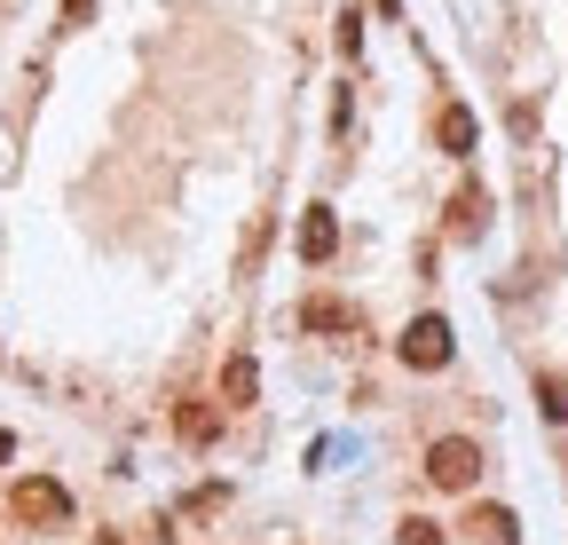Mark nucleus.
Instances as JSON below:
<instances>
[{
  "mask_svg": "<svg viewBox=\"0 0 568 545\" xmlns=\"http://www.w3.org/2000/svg\"><path fill=\"white\" fill-rule=\"evenodd\" d=\"M426 483H435V491H474V483H481V443H474V435L426 443Z\"/></svg>",
  "mask_w": 568,
  "mask_h": 545,
  "instance_id": "1",
  "label": "nucleus"
},
{
  "mask_svg": "<svg viewBox=\"0 0 568 545\" xmlns=\"http://www.w3.org/2000/svg\"><path fill=\"white\" fill-rule=\"evenodd\" d=\"M9 506H17V522H24V529H63V522H71V491H63V483H48V474H24Z\"/></svg>",
  "mask_w": 568,
  "mask_h": 545,
  "instance_id": "2",
  "label": "nucleus"
},
{
  "mask_svg": "<svg viewBox=\"0 0 568 545\" xmlns=\"http://www.w3.org/2000/svg\"><path fill=\"white\" fill-rule=\"evenodd\" d=\"M395 349H403L410 372H443V364H450V324H443V316H410Z\"/></svg>",
  "mask_w": 568,
  "mask_h": 545,
  "instance_id": "3",
  "label": "nucleus"
},
{
  "mask_svg": "<svg viewBox=\"0 0 568 545\" xmlns=\"http://www.w3.org/2000/svg\"><path fill=\"white\" fill-rule=\"evenodd\" d=\"M293 245H301V261H316V269H324V261L339 253V222H332V206H308V214H301V238H293Z\"/></svg>",
  "mask_w": 568,
  "mask_h": 545,
  "instance_id": "4",
  "label": "nucleus"
},
{
  "mask_svg": "<svg viewBox=\"0 0 568 545\" xmlns=\"http://www.w3.org/2000/svg\"><path fill=\"white\" fill-rule=\"evenodd\" d=\"M474 134H481V127H474V111H466V103H443V119H435V143H443L450 159H466V151H474Z\"/></svg>",
  "mask_w": 568,
  "mask_h": 545,
  "instance_id": "5",
  "label": "nucleus"
},
{
  "mask_svg": "<svg viewBox=\"0 0 568 545\" xmlns=\"http://www.w3.org/2000/svg\"><path fill=\"white\" fill-rule=\"evenodd\" d=\"M466 529H474L481 545H521V522H514L506 506H474V514H466Z\"/></svg>",
  "mask_w": 568,
  "mask_h": 545,
  "instance_id": "6",
  "label": "nucleus"
},
{
  "mask_svg": "<svg viewBox=\"0 0 568 545\" xmlns=\"http://www.w3.org/2000/svg\"><path fill=\"white\" fill-rule=\"evenodd\" d=\"M222 395H230L237 412H245V403L261 395V364H253V356H230V372H222Z\"/></svg>",
  "mask_w": 568,
  "mask_h": 545,
  "instance_id": "7",
  "label": "nucleus"
},
{
  "mask_svg": "<svg viewBox=\"0 0 568 545\" xmlns=\"http://www.w3.org/2000/svg\"><path fill=\"white\" fill-rule=\"evenodd\" d=\"M301 324H308V332H347L355 309H347V301H301Z\"/></svg>",
  "mask_w": 568,
  "mask_h": 545,
  "instance_id": "8",
  "label": "nucleus"
},
{
  "mask_svg": "<svg viewBox=\"0 0 568 545\" xmlns=\"http://www.w3.org/2000/svg\"><path fill=\"white\" fill-rule=\"evenodd\" d=\"M481 206H489V198L466 182V190H458V206H450V230H458V238H481Z\"/></svg>",
  "mask_w": 568,
  "mask_h": 545,
  "instance_id": "9",
  "label": "nucleus"
},
{
  "mask_svg": "<svg viewBox=\"0 0 568 545\" xmlns=\"http://www.w3.org/2000/svg\"><path fill=\"white\" fill-rule=\"evenodd\" d=\"M537 403H545V420L560 427V420H568V380H560V372H537Z\"/></svg>",
  "mask_w": 568,
  "mask_h": 545,
  "instance_id": "10",
  "label": "nucleus"
},
{
  "mask_svg": "<svg viewBox=\"0 0 568 545\" xmlns=\"http://www.w3.org/2000/svg\"><path fill=\"white\" fill-rule=\"evenodd\" d=\"M395 545H443V529L426 522V514H403V522H395Z\"/></svg>",
  "mask_w": 568,
  "mask_h": 545,
  "instance_id": "11",
  "label": "nucleus"
},
{
  "mask_svg": "<svg viewBox=\"0 0 568 545\" xmlns=\"http://www.w3.org/2000/svg\"><path fill=\"white\" fill-rule=\"evenodd\" d=\"M213 427H222V420H213L205 403H190V412H182V435H190V443H213Z\"/></svg>",
  "mask_w": 568,
  "mask_h": 545,
  "instance_id": "12",
  "label": "nucleus"
},
{
  "mask_svg": "<svg viewBox=\"0 0 568 545\" xmlns=\"http://www.w3.org/2000/svg\"><path fill=\"white\" fill-rule=\"evenodd\" d=\"M339 48H347V55L364 48V9H347V17H339Z\"/></svg>",
  "mask_w": 568,
  "mask_h": 545,
  "instance_id": "13",
  "label": "nucleus"
},
{
  "mask_svg": "<svg viewBox=\"0 0 568 545\" xmlns=\"http://www.w3.org/2000/svg\"><path fill=\"white\" fill-rule=\"evenodd\" d=\"M95 17V0H63V24H88Z\"/></svg>",
  "mask_w": 568,
  "mask_h": 545,
  "instance_id": "14",
  "label": "nucleus"
},
{
  "mask_svg": "<svg viewBox=\"0 0 568 545\" xmlns=\"http://www.w3.org/2000/svg\"><path fill=\"white\" fill-rule=\"evenodd\" d=\"M9 451H17V435H0V466H9Z\"/></svg>",
  "mask_w": 568,
  "mask_h": 545,
  "instance_id": "15",
  "label": "nucleus"
}]
</instances>
